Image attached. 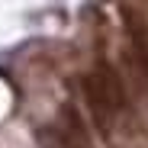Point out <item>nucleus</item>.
Segmentation results:
<instances>
[{"instance_id": "obj_2", "label": "nucleus", "mask_w": 148, "mask_h": 148, "mask_svg": "<svg viewBox=\"0 0 148 148\" xmlns=\"http://www.w3.org/2000/svg\"><path fill=\"white\" fill-rule=\"evenodd\" d=\"M61 116H64V126H68L64 145H68V148H93V145H90V138H87V129H84L81 116L74 113V106H64V110H61Z\"/></svg>"}, {"instance_id": "obj_1", "label": "nucleus", "mask_w": 148, "mask_h": 148, "mask_svg": "<svg viewBox=\"0 0 148 148\" xmlns=\"http://www.w3.org/2000/svg\"><path fill=\"white\" fill-rule=\"evenodd\" d=\"M84 97H87V106L93 113V122H97V129H100L103 135L113 132V100H110V93L100 81V74H87L84 77Z\"/></svg>"}]
</instances>
